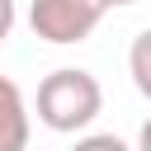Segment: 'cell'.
<instances>
[{"mask_svg": "<svg viewBox=\"0 0 151 151\" xmlns=\"http://www.w3.org/2000/svg\"><path fill=\"white\" fill-rule=\"evenodd\" d=\"M104 109V90L80 66H57L38 85V123L52 132H85Z\"/></svg>", "mask_w": 151, "mask_h": 151, "instance_id": "cell-1", "label": "cell"}, {"mask_svg": "<svg viewBox=\"0 0 151 151\" xmlns=\"http://www.w3.org/2000/svg\"><path fill=\"white\" fill-rule=\"evenodd\" d=\"M104 0H33L28 9V28L42 38V42H57V47H71V42H85L99 19H104Z\"/></svg>", "mask_w": 151, "mask_h": 151, "instance_id": "cell-2", "label": "cell"}, {"mask_svg": "<svg viewBox=\"0 0 151 151\" xmlns=\"http://www.w3.org/2000/svg\"><path fill=\"white\" fill-rule=\"evenodd\" d=\"M28 146V104L9 76H0V151Z\"/></svg>", "mask_w": 151, "mask_h": 151, "instance_id": "cell-3", "label": "cell"}, {"mask_svg": "<svg viewBox=\"0 0 151 151\" xmlns=\"http://www.w3.org/2000/svg\"><path fill=\"white\" fill-rule=\"evenodd\" d=\"M127 71H132V85L151 99V28H142L127 47Z\"/></svg>", "mask_w": 151, "mask_h": 151, "instance_id": "cell-4", "label": "cell"}, {"mask_svg": "<svg viewBox=\"0 0 151 151\" xmlns=\"http://www.w3.org/2000/svg\"><path fill=\"white\" fill-rule=\"evenodd\" d=\"M71 151H132L123 137H113V132H90V137H80Z\"/></svg>", "mask_w": 151, "mask_h": 151, "instance_id": "cell-5", "label": "cell"}, {"mask_svg": "<svg viewBox=\"0 0 151 151\" xmlns=\"http://www.w3.org/2000/svg\"><path fill=\"white\" fill-rule=\"evenodd\" d=\"M14 33V0H0V42Z\"/></svg>", "mask_w": 151, "mask_h": 151, "instance_id": "cell-6", "label": "cell"}, {"mask_svg": "<svg viewBox=\"0 0 151 151\" xmlns=\"http://www.w3.org/2000/svg\"><path fill=\"white\" fill-rule=\"evenodd\" d=\"M137 151H151V118H146L142 132H137Z\"/></svg>", "mask_w": 151, "mask_h": 151, "instance_id": "cell-7", "label": "cell"}, {"mask_svg": "<svg viewBox=\"0 0 151 151\" xmlns=\"http://www.w3.org/2000/svg\"><path fill=\"white\" fill-rule=\"evenodd\" d=\"M104 5H109V9H113V5H132V0H104Z\"/></svg>", "mask_w": 151, "mask_h": 151, "instance_id": "cell-8", "label": "cell"}]
</instances>
